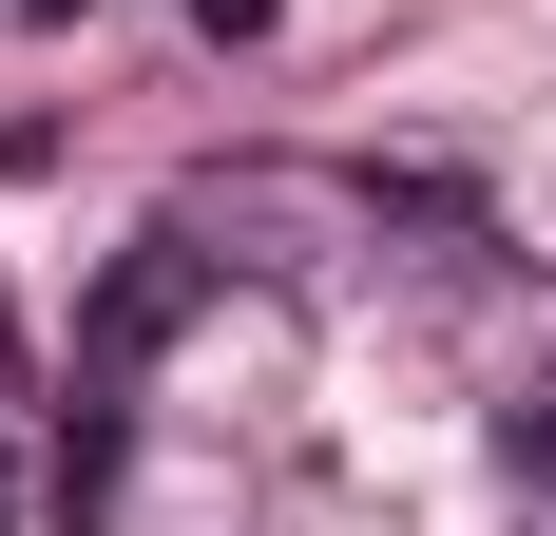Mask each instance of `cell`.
<instances>
[{
  "label": "cell",
  "mask_w": 556,
  "mask_h": 536,
  "mask_svg": "<svg viewBox=\"0 0 556 536\" xmlns=\"http://www.w3.org/2000/svg\"><path fill=\"white\" fill-rule=\"evenodd\" d=\"M500 480H518V498H556V403H518V422H500Z\"/></svg>",
  "instance_id": "7a4b0ae2"
},
{
  "label": "cell",
  "mask_w": 556,
  "mask_h": 536,
  "mask_svg": "<svg viewBox=\"0 0 556 536\" xmlns=\"http://www.w3.org/2000/svg\"><path fill=\"white\" fill-rule=\"evenodd\" d=\"M192 230H154V250H115V288H97V326H77V441H58V498H97L115 480V441H135V365H154L173 326H192Z\"/></svg>",
  "instance_id": "6da1fadb"
},
{
  "label": "cell",
  "mask_w": 556,
  "mask_h": 536,
  "mask_svg": "<svg viewBox=\"0 0 556 536\" xmlns=\"http://www.w3.org/2000/svg\"><path fill=\"white\" fill-rule=\"evenodd\" d=\"M0 403H20V326H0Z\"/></svg>",
  "instance_id": "3957f363"
}]
</instances>
